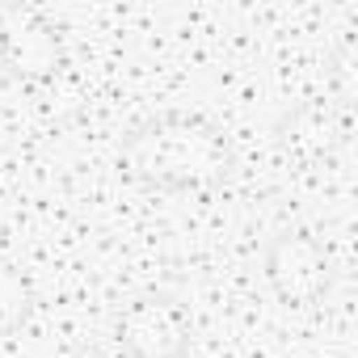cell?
<instances>
[{"mask_svg": "<svg viewBox=\"0 0 358 358\" xmlns=\"http://www.w3.org/2000/svg\"><path fill=\"white\" fill-rule=\"evenodd\" d=\"M114 337L127 358H182L194 337V316L173 291H139L122 303Z\"/></svg>", "mask_w": 358, "mask_h": 358, "instance_id": "obj_3", "label": "cell"}, {"mask_svg": "<svg viewBox=\"0 0 358 358\" xmlns=\"http://www.w3.org/2000/svg\"><path fill=\"white\" fill-rule=\"evenodd\" d=\"M30 312H34V291H30V282L22 278V270H13V266L0 262V337L17 333V329L30 320Z\"/></svg>", "mask_w": 358, "mask_h": 358, "instance_id": "obj_5", "label": "cell"}, {"mask_svg": "<svg viewBox=\"0 0 358 358\" xmlns=\"http://www.w3.org/2000/svg\"><path fill=\"white\" fill-rule=\"evenodd\" d=\"M262 274H266L274 299L287 308H316L320 299H329V291L337 282L329 249L312 232H299V228L270 236V245L262 253Z\"/></svg>", "mask_w": 358, "mask_h": 358, "instance_id": "obj_2", "label": "cell"}, {"mask_svg": "<svg viewBox=\"0 0 358 358\" xmlns=\"http://www.w3.org/2000/svg\"><path fill=\"white\" fill-rule=\"evenodd\" d=\"M0 64L22 85H47L64 72L68 51L59 30L30 9H0Z\"/></svg>", "mask_w": 358, "mask_h": 358, "instance_id": "obj_4", "label": "cell"}, {"mask_svg": "<svg viewBox=\"0 0 358 358\" xmlns=\"http://www.w3.org/2000/svg\"><path fill=\"white\" fill-rule=\"evenodd\" d=\"M118 164L131 182L164 194H207L232 177L236 152L220 122L194 110H164L127 131Z\"/></svg>", "mask_w": 358, "mask_h": 358, "instance_id": "obj_1", "label": "cell"}]
</instances>
